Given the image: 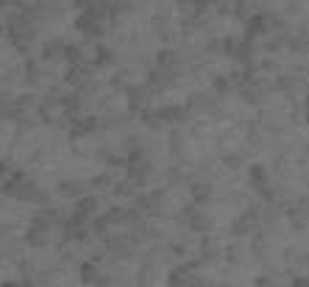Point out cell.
I'll list each match as a JSON object with an SVG mask.
<instances>
[{
  "label": "cell",
  "instance_id": "obj_1",
  "mask_svg": "<svg viewBox=\"0 0 309 287\" xmlns=\"http://www.w3.org/2000/svg\"><path fill=\"white\" fill-rule=\"evenodd\" d=\"M254 223H257V209H248V212L242 215L234 226H231V231H234L237 237H245V234H251V231H254Z\"/></svg>",
  "mask_w": 309,
  "mask_h": 287
},
{
  "label": "cell",
  "instance_id": "obj_2",
  "mask_svg": "<svg viewBox=\"0 0 309 287\" xmlns=\"http://www.w3.org/2000/svg\"><path fill=\"white\" fill-rule=\"evenodd\" d=\"M159 67L162 70H178V64H181V59H178L176 50H159Z\"/></svg>",
  "mask_w": 309,
  "mask_h": 287
},
{
  "label": "cell",
  "instance_id": "obj_3",
  "mask_svg": "<svg viewBox=\"0 0 309 287\" xmlns=\"http://www.w3.org/2000/svg\"><path fill=\"white\" fill-rule=\"evenodd\" d=\"M251 181H254V187H257L259 193H265V190H267V167L254 165L251 167Z\"/></svg>",
  "mask_w": 309,
  "mask_h": 287
},
{
  "label": "cell",
  "instance_id": "obj_4",
  "mask_svg": "<svg viewBox=\"0 0 309 287\" xmlns=\"http://www.w3.org/2000/svg\"><path fill=\"white\" fill-rule=\"evenodd\" d=\"M212 198V187L209 184H195L192 187V201L195 204H204V201H209Z\"/></svg>",
  "mask_w": 309,
  "mask_h": 287
},
{
  "label": "cell",
  "instance_id": "obj_5",
  "mask_svg": "<svg viewBox=\"0 0 309 287\" xmlns=\"http://www.w3.org/2000/svg\"><path fill=\"white\" fill-rule=\"evenodd\" d=\"M134 187H136L134 181H120V184L115 187V193L120 195V198H131V195H134Z\"/></svg>",
  "mask_w": 309,
  "mask_h": 287
},
{
  "label": "cell",
  "instance_id": "obj_6",
  "mask_svg": "<svg viewBox=\"0 0 309 287\" xmlns=\"http://www.w3.org/2000/svg\"><path fill=\"white\" fill-rule=\"evenodd\" d=\"M212 87H215L217 92H229V89H231V81L226 79V75H217V79H215V84H212Z\"/></svg>",
  "mask_w": 309,
  "mask_h": 287
},
{
  "label": "cell",
  "instance_id": "obj_7",
  "mask_svg": "<svg viewBox=\"0 0 309 287\" xmlns=\"http://www.w3.org/2000/svg\"><path fill=\"white\" fill-rule=\"evenodd\" d=\"M201 251H204L206 259H212V256H215V243H212V237H206V240L201 243Z\"/></svg>",
  "mask_w": 309,
  "mask_h": 287
},
{
  "label": "cell",
  "instance_id": "obj_8",
  "mask_svg": "<svg viewBox=\"0 0 309 287\" xmlns=\"http://www.w3.org/2000/svg\"><path fill=\"white\" fill-rule=\"evenodd\" d=\"M251 248H254V254H265V251H267V240H265L262 234H259L257 240L251 243Z\"/></svg>",
  "mask_w": 309,
  "mask_h": 287
},
{
  "label": "cell",
  "instance_id": "obj_9",
  "mask_svg": "<svg viewBox=\"0 0 309 287\" xmlns=\"http://www.w3.org/2000/svg\"><path fill=\"white\" fill-rule=\"evenodd\" d=\"M226 165H229L231 170H237V167H240V156H237V153H231V156H226Z\"/></svg>",
  "mask_w": 309,
  "mask_h": 287
},
{
  "label": "cell",
  "instance_id": "obj_10",
  "mask_svg": "<svg viewBox=\"0 0 309 287\" xmlns=\"http://www.w3.org/2000/svg\"><path fill=\"white\" fill-rule=\"evenodd\" d=\"M293 287H309V279L306 276H295L293 279Z\"/></svg>",
  "mask_w": 309,
  "mask_h": 287
},
{
  "label": "cell",
  "instance_id": "obj_11",
  "mask_svg": "<svg viewBox=\"0 0 309 287\" xmlns=\"http://www.w3.org/2000/svg\"><path fill=\"white\" fill-rule=\"evenodd\" d=\"M306 120H309V100H306Z\"/></svg>",
  "mask_w": 309,
  "mask_h": 287
}]
</instances>
